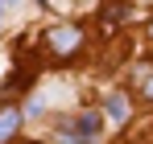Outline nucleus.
Listing matches in <instances>:
<instances>
[{"label":"nucleus","mask_w":153,"mask_h":144,"mask_svg":"<svg viewBox=\"0 0 153 144\" xmlns=\"http://www.w3.org/2000/svg\"><path fill=\"white\" fill-rule=\"evenodd\" d=\"M108 115H112V120H124V115H128L124 95H108Z\"/></svg>","instance_id":"4"},{"label":"nucleus","mask_w":153,"mask_h":144,"mask_svg":"<svg viewBox=\"0 0 153 144\" xmlns=\"http://www.w3.org/2000/svg\"><path fill=\"white\" fill-rule=\"evenodd\" d=\"M149 33H153V29H149Z\"/></svg>","instance_id":"7"},{"label":"nucleus","mask_w":153,"mask_h":144,"mask_svg":"<svg viewBox=\"0 0 153 144\" xmlns=\"http://www.w3.org/2000/svg\"><path fill=\"white\" fill-rule=\"evenodd\" d=\"M100 128H103L100 111H79L71 123H62V136L66 140H79V144H95L100 140Z\"/></svg>","instance_id":"1"},{"label":"nucleus","mask_w":153,"mask_h":144,"mask_svg":"<svg viewBox=\"0 0 153 144\" xmlns=\"http://www.w3.org/2000/svg\"><path fill=\"white\" fill-rule=\"evenodd\" d=\"M21 128V107L17 103H0V144H8Z\"/></svg>","instance_id":"3"},{"label":"nucleus","mask_w":153,"mask_h":144,"mask_svg":"<svg viewBox=\"0 0 153 144\" xmlns=\"http://www.w3.org/2000/svg\"><path fill=\"white\" fill-rule=\"evenodd\" d=\"M33 144H37V140H33Z\"/></svg>","instance_id":"8"},{"label":"nucleus","mask_w":153,"mask_h":144,"mask_svg":"<svg viewBox=\"0 0 153 144\" xmlns=\"http://www.w3.org/2000/svg\"><path fill=\"white\" fill-rule=\"evenodd\" d=\"M145 99H153V74L145 78Z\"/></svg>","instance_id":"5"},{"label":"nucleus","mask_w":153,"mask_h":144,"mask_svg":"<svg viewBox=\"0 0 153 144\" xmlns=\"http://www.w3.org/2000/svg\"><path fill=\"white\" fill-rule=\"evenodd\" d=\"M46 41H50V49L58 58H71V54L83 46V33H79L75 25H54L50 33H46Z\"/></svg>","instance_id":"2"},{"label":"nucleus","mask_w":153,"mask_h":144,"mask_svg":"<svg viewBox=\"0 0 153 144\" xmlns=\"http://www.w3.org/2000/svg\"><path fill=\"white\" fill-rule=\"evenodd\" d=\"M62 144H79V140H66V136H62Z\"/></svg>","instance_id":"6"}]
</instances>
